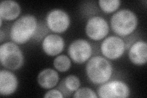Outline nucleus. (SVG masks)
Returning a JSON list of instances; mask_svg holds the SVG:
<instances>
[{"label": "nucleus", "instance_id": "15", "mask_svg": "<svg viewBox=\"0 0 147 98\" xmlns=\"http://www.w3.org/2000/svg\"><path fill=\"white\" fill-rule=\"evenodd\" d=\"M72 65L71 59L66 55H58L53 60V66L60 72H66L70 69Z\"/></svg>", "mask_w": 147, "mask_h": 98}, {"label": "nucleus", "instance_id": "5", "mask_svg": "<svg viewBox=\"0 0 147 98\" xmlns=\"http://www.w3.org/2000/svg\"><path fill=\"white\" fill-rule=\"evenodd\" d=\"M97 95L101 98H126L130 96L131 90L127 84L122 80H109L99 85Z\"/></svg>", "mask_w": 147, "mask_h": 98}, {"label": "nucleus", "instance_id": "6", "mask_svg": "<svg viewBox=\"0 0 147 98\" xmlns=\"http://www.w3.org/2000/svg\"><path fill=\"white\" fill-rule=\"evenodd\" d=\"M100 52L103 57L109 60L120 58L126 50V44L118 36H109L104 38L100 46Z\"/></svg>", "mask_w": 147, "mask_h": 98}, {"label": "nucleus", "instance_id": "4", "mask_svg": "<svg viewBox=\"0 0 147 98\" xmlns=\"http://www.w3.org/2000/svg\"><path fill=\"white\" fill-rule=\"evenodd\" d=\"M24 55L21 48L13 41L0 46V62L2 66L10 71H17L24 64Z\"/></svg>", "mask_w": 147, "mask_h": 98}, {"label": "nucleus", "instance_id": "19", "mask_svg": "<svg viewBox=\"0 0 147 98\" xmlns=\"http://www.w3.org/2000/svg\"><path fill=\"white\" fill-rule=\"evenodd\" d=\"M44 97H58L62 98L64 97V96L63 93L59 90L57 89H50L48 91L45 93L44 96Z\"/></svg>", "mask_w": 147, "mask_h": 98}, {"label": "nucleus", "instance_id": "3", "mask_svg": "<svg viewBox=\"0 0 147 98\" xmlns=\"http://www.w3.org/2000/svg\"><path fill=\"white\" fill-rule=\"evenodd\" d=\"M139 23L136 14L129 9H121L110 18V25L112 31L119 37H126L133 33Z\"/></svg>", "mask_w": 147, "mask_h": 98}, {"label": "nucleus", "instance_id": "18", "mask_svg": "<svg viewBox=\"0 0 147 98\" xmlns=\"http://www.w3.org/2000/svg\"><path fill=\"white\" fill-rule=\"evenodd\" d=\"M74 97H93L97 98L98 96L97 93H96L90 88L88 87H82L79 88V89L74 92V94L73 95Z\"/></svg>", "mask_w": 147, "mask_h": 98}, {"label": "nucleus", "instance_id": "12", "mask_svg": "<svg viewBox=\"0 0 147 98\" xmlns=\"http://www.w3.org/2000/svg\"><path fill=\"white\" fill-rule=\"evenodd\" d=\"M130 62L136 66H143L147 61V43L143 40H139L131 46L128 51Z\"/></svg>", "mask_w": 147, "mask_h": 98}, {"label": "nucleus", "instance_id": "20", "mask_svg": "<svg viewBox=\"0 0 147 98\" xmlns=\"http://www.w3.org/2000/svg\"><path fill=\"white\" fill-rule=\"evenodd\" d=\"M0 36H1V40H0V41H1V43H2L3 41V30H0Z\"/></svg>", "mask_w": 147, "mask_h": 98}, {"label": "nucleus", "instance_id": "13", "mask_svg": "<svg viewBox=\"0 0 147 98\" xmlns=\"http://www.w3.org/2000/svg\"><path fill=\"white\" fill-rule=\"evenodd\" d=\"M20 4L13 0H4L0 3V18L4 21L14 20L20 16Z\"/></svg>", "mask_w": 147, "mask_h": 98}, {"label": "nucleus", "instance_id": "1", "mask_svg": "<svg viewBox=\"0 0 147 98\" xmlns=\"http://www.w3.org/2000/svg\"><path fill=\"white\" fill-rule=\"evenodd\" d=\"M85 72L91 83L100 85L111 78L113 68L109 59L103 56L96 55L91 57L87 62Z\"/></svg>", "mask_w": 147, "mask_h": 98}, {"label": "nucleus", "instance_id": "17", "mask_svg": "<svg viewBox=\"0 0 147 98\" xmlns=\"http://www.w3.org/2000/svg\"><path fill=\"white\" fill-rule=\"evenodd\" d=\"M100 9L105 13H115L120 7V0H99L98 1Z\"/></svg>", "mask_w": 147, "mask_h": 98}, {"label": "nucleus", "instance_id": "10", "mask_svg": "<svg viewBox=\"0 0 147 98\" xmlns=\"http://www.w3.org/2000/svg\"><path fill=\"white\" fill-rule=\"evenodd\" d=\"M42 49L50 57H55L60 54L65 47V41L63 37L57 34H49L42 41Z\"/></svg>", "mask_w": 147, "mask_h": 98}, {"label": "nucleus", "instance_id": "2", "mask_svg": "<svg viewBox=\"0 0 147 98\" xmlns=\"http://www.w3.org/2000/svg\"><path fill=\"white\" fill-rule=\"evenodd\" d=\"M38 28V21L34 16H22L17 18L11 27V39L17 44H25L36 34Z\"/></svg>", "mask_w": 147, "mask_h": 98}, {"label": "nucleus", "instance_id": "11", "mask_svg": "<svg viewBox=\"0 0 147 98\" xmlns=\"http://www.w3.org/2000/svg\"><path fill=\"white\" fill-rule=\"evenodd\" d=\"M18 87L17 76L10 70L2 69L0 71V95L3 96H11Z\"/></svg>", "mask_w": 147, "mask_h": 98}, {"label": "nucleus", "instance_id": "21", "mask_svg": "<svg viewBox=\"0 0 147 98\" xmlns=\"http://www.w3.org/2000/svg\"><path fill=\"white\" fill-rule=\"evenodd\" d=\"M3 20L2 19V18H0V22H1V23H0V27H1V28L3 26Z\"/></svg>", "mask_w": 147, "mask_h": 98}, {"label": "nucleus", "instance_id": "7", "mask_svg": "<svg viewBox=\"0 0 147 98\" xmlns=\"http://www.w3.org/2000/svg\"><path fill=\"white\" fill-rule=\"evenodd\" d=\"M48 28L55 33H63L71 25V17L69 14L61 9H53L50 11L45 17Z\"/></svg>", "mask_w": 147, "mask_h": 98}, {"label": "nucleus", "instance_id": "8", "mask_svg": "<svg viewBox=\"0 0 147 98\" xmlns=\"http://www.w3.org/2000/svg\"><path fill=\"white\" fill-rule=\"evenodd\" d=\"M85 30L86 36L90 39L98 41L107 36L110 26L104 17L94 16L89 18L86 21Z\"/></svg>", "mask_w": 147, "mask_h": 98}, {"label": "nucleus", "instance_id": "9", "mask_svg": "<svg viewBox=\"0 0 147 98\" xmlns=\"http://www.w3.org/2000/svg\"><path fill=\"white\" fill-rule=\"evenodd\" d=\"M93 47L84 39H76L69 45L67 52L70 58L77 64L88 62L93 54Z\"/></svg>", "mask_w": 147, "mask_h": 98}, {"label": "nucleus", "instance_id": "16", "mask_svg": "<svg viewBox=\"0 0 147 98\" xmlns=\"http://www.w3.org/2000/svg\"><path fill=\"white\" fill-rule=\"evenodd\" d=\"M63 88L65 91L71 93L75 92L81 86V82L79 77L75 75H69L64 78L63 80Z\"/></svg>", "mask_w": 147, "mask_h": 98}, {"label": "nucleus", "instance_id": "14", "mask_svg": "<svg viewBox=\"0 0 147 98\" xmlns=\"http://www.w3.org/2000/svg\"><path fill=\"white\" fill-rule=\"evenodd\" d=\"M59 80V74L56 70L52 68L42 70L37 77V82L39 85L45 90H50L56 87Z\"/></svg>", "mask_w": 147, "mask_h": 98}]
</instances>
